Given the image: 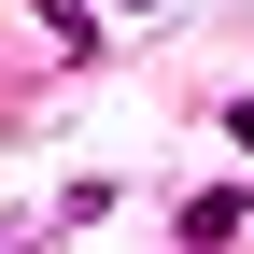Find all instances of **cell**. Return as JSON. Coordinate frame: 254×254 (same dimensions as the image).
Returning <instances> with one entry per match:
<instances>
[{
    "label": "cell",
    "instance_id": "cell-1",
    "mask_svg": "<svg viewBox=\"0 0 254 254\" xmlns=\"http://www.w3.org/2000/svg\"><path fill=\"white\" fill-rule=\"evenodd\" d=\"M254 226V198H240V184H212V198H184V226H170V254H226Z\"/></svg>",
    "mask_w": 254,
    "mask_h": 254
},
{
    "label": "cell",
    "instance_id": "cell-2",
    "mask_svg": "<svg viewBox=\"0 0 254 254\" xmlns=\"http://www.w3.org/2000/svg\"><path fill=\"white\" fill-rule=\"evenodd\" d=\"M43 28H57V43H71V57L99 43V14H85V0H43Z\"/></svg>",
    "mask_w": 254,
    "mask_h": 254
},
{
    "label": "cell",
    "instance_id": "cell-3",
    "mask_svg": "<svg viewBox=\"0 0 254 254\" xmlns=\"http://www.w3.org/2000/svg\"><path fill=\"white\" fill-rule=\"evenodd\" d=\"M226 141H240V155H254V99H226Z\"/></svg>",
    "mask_w": 254,
    "mask_h": 254
},
{
    "label": "cell",
    "instance_id": "cell-4",
    "mask_svg": "<svg viewBox=\"0 0 254 254\" xmlns=\"http://www.w3.org/2000/svg\"><path fill=\"white\" fill-rule=\"evenodd\" d=\"M127 14H155V0H127Z\"/></svg>",
    "mask_w": 254,
    "mask_h": 254
}]
</instances>
